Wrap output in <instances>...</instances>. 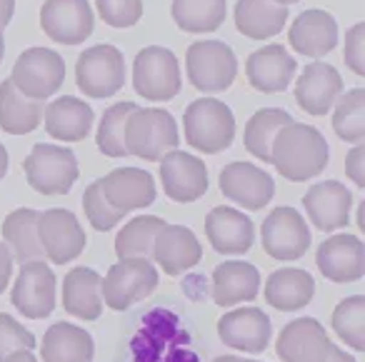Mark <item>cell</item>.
Wrapping results in <instances>:
<instances>
[{
    "instance_id": "obj_1",
    "label": "cell",
    "mask_w": 365,
    "mask_h": 362,
    "mask_svg": "<svg viewBox=\"0 0 365 362\" xmlns=\"http://www.w3.org/2000/svg\"><path fill=\"white\" fill-rule=\"evenodd\" d=\"M328 143L323 133L315 125L305 123H288L280 128L270 148V162L275 165L278 175H283L290 182L313 180L315 175L325 170L328 165Z\"/></svg>"
},
{
    "instance_id": "obj_2",
    "label": "cell",
    "mask_w": 365,
    "mask_h": 362,
    "mask_svg": "<svg viewBox=\"0 0 365 362\" xmlns=\"http://www.w3.org/2000/svg\"><path fill=\"white\" fill-rule=\"evenodd\" d=\"M185 140L205 155H215L233 145L235 140V115L225 103L215 98L193 100L182 113Z\"/></svg>"
},
{
    "instance_id": "obj_3",
    "label": "cell",
    "mask_w": 365,
    "mask_h": 362,
    "mask_svg": "<svg viewBox=\"0 0 365 362\" xmlns=\"http://www.w3.org/2000/svg\"><path fill=\"white\" fill-rule=\"evenodd\" d=\"M178 123L163 108H135L125 125V148L128 155L140 160H160L170 150H178Z\"/></svg>"
},
{
    "instance_id": "obj_4",
    "label": "cell",
    "mask_w": 365,
    "mask_h": 362,
    "mask_svg": "<svg viewBox=\"0 0 365 362\" xmlns=\"http://www.w3.org/2000/svg\"><path fill=\"white\" fill-rule=\"evenodd\" d=\"M23 170L31 187L41 195H68L81 175L76 152L51 143H38L23 160Z\"/></svg>"
},
{
    "instance_id": "obj_5",
    "label": "cell",
    "mask_w": 365,
    "mask_h": 362,
    "mask_svg": "<svg viewBox=\"0 0 365 362\" xmlns=\"http://www.w3.org/2000/svg\"><path fill=\"white\" fill-rule=\"evenodd\" d=\"M158 282V270L148 257H128L120 260L108 270V275L101 282L103 292V305H108L110 310H128L135 302L145 300L155 292Z\"/></svg>"
},
{
    "instance_id": "obj_6",
    "label": "cell",
    "mask_w": 365,
    "mask_h": 362,
    "mask_svg": "<svg viewBox=\"0 0 365 362\" xmlns=\"http://www.w3.org/2000/svg\"><path fill=\"white\" fill-rule=\"evenodd\" d=\"M180 66L173 51L160 46H148L133 63V88L143 100L165 103L180 93Z\"/></svg>"
},
{
    "instance_id": "obj_7",
    "label": "cell",
    "mask_w": 365,
    "mask_h": 362,
    "mask_svg": "<svg viewBox=\"0 0 365 362\" xmlns=\"http://www.w3.org/2000/svg\"><path fill=\"white\" fill-rule=\"evenodd\" d=\"M188 78L203 93H223L238 78V61L228 43L198 41L185 53Z\"/></svg>"
},
{
    "instance_id": "obj_8",
    "label": "cell",
    "mask_w": 365,
    "mask_h": 362,
    "mask_svg": "<svg viewBox=\"0 0 365 362\" xmlns=\"http://www.w3.org/2000/svg\"><path fill=\"white\" fill-rule=\"evenodd\" d=\"M11 81L26 98L48 100L61 90L66 81V63L51 48H28L18 56Z\"/></svg>"
},
{
    "instance_id": "obj_9",
    "label": "cell",
    "mask_w": 365,
    "mask_h": 362,
    "mask_svg": "<svg viewBox=\"0 0 365 362\" xmlns=\"http://www.w3.org/2000/svg\"><path fill=\"white\" fill-rule=\"evenodd\" d=\"M76 81L83 95L96 100L113 98L125 83V58L115 46L86 48L78 58Z\"/></svg>"
},
{
    "instance_id": "obj_10",
    "label": "cell",
    "mask_w": 365,
    "mask_h": 362,
    "mask_svg": "<svg viewBox=\"0 0 365 362\" xmlns=\"http://www.w3.org/2000/svg\"><path fill=\"white\" fill-rule=\"evenodd\" d=\"M58 280L48 262L31 260L23 262L16 282H13L11 302L28 320H46L56 310Z\"/></svg>"
},
{
    "instance_id": "obj_11",
    "label": "cell",
    "mask_w": 365,
    "mask_h": 362,
    "mask_svg": "<svg viewBox=\"0 0 365 362\" xmlns=\"http://www.w3.org/2000/svg\"><path fill=\"white\" fill-rule=\"evenodd\" d=\"M263 250L280 262L303 257L310 250V227L295 207H275L260 227Z\"/></svg>"
},
{
    "instance_id": "obj_12",
    "label": "cell",
    "mask_w": 365,
    "mask_h": 362,
    "mask_svg": "<svg viewBox=\"0 0 365 362\" xmlns=\"http://www.w3.org/2000/svg\"><path fill=\"white\" fill-rule=\"evenodd\" d=\"M93 8L88 0H46L41 8V28L51 41L81 46L93 36Z\"/></svg>"
},
{
    "instance_id": "obj_13",
    "label": "cell",
    "mask_w": 365,
    "mask_h": 362,
    "mask_svg": "<svg viewBox=\"0 0 365 362\" xmlns=\"http://www.w3.org/2000/svg\"><path fill=\"white\" fill-rule=\"evenodd\" d=\"M38 237H41L46 257L56 265L73 262L86 247V232H83L76 212L66 210V207H53V210L41 212Z\"/></svg>"
},
{
    "instance_id": "obj_14",
    "label": "cell",
    "mask_w": 365,
    "mask_h": 362,
    "mask_svg": "<svg viewBox=\"0 0 365 362\" xmlns=\"http://www.w3.org/2000/svg\"><path fill=\"white\" fill-rule=\"evenodd\" d=\"M220 192L245 210H260L275 195V182L263 167L235 160L220 170Z\"/></svg>"
},
{
    "instance_id": "obj_15",
    "label": "cell",
    "mask_w": 365,
    "mask_h": 362,
    "mask_svg": "<svg viewBox=\"0 0 365 362\" xmlns=\"http://www.w3.org/2000/svg\"><path fill=\"white\" fill-rule=\"evenodd\" d=\"M163 190L175 202H195L208 192V167L190 152L170 150L160 157Z\"/></svg>"
},
{
    "instance_id": "obj_16",
    "label": "cell",
    "mask_w": 365,
    "mask_h": 362,
    "mask_svg": "<svg viewBox=\"0 0 365 362\" xmlns=\"http://www.w3.org/2000/svg\"><path fill=\"white\" fill-rule=\"evenodd\" d=\"M218 337L223 345L233 350L260 355L268 350L273 325H270V317L258 307H238L225 312L218 320Z\"/></svg>"
},
{
    "instance_id": "obj_17",
    "label": "cell",
    "mask_w": 365,
    "mask_h": 362,
    "mask_svg": "<svg viewBox=\"0 0 365 362\" xmlns=\"http://www.w3.org/2000/svg\"><path fill=\"white\" fill-rule=\"evenodd\" d=\"M315 262H318L323 277L338 282V285L358 282L365 275V245L360 237L348 235V232L333 235L320 242Z\"/></svg>"
},
{
    "instance_id": "obj_18",
    "label": "cell",
    "mask_w": 365,
    "mask_h": 362,
    "mask_svg": "<svg viewBox=\"0 0 365 362\" xmlns=\"http://www.w3.org/2000/svg\"><path fill=\"white\" fill-rule=\"evenodd\" d=\"M330 347L333 342L315 317H298L288 322L275 342L280 362H323Z\"/></svg>"
},
{
    "instance_id": "obj_19",
    "label": "cell",
    "mask_w": 365,
    "mask_h": 362,
    "mask_svg": "<svg viewBox=\"0 0 365 362\" xmlns=\"http://www.w3.org/2000/svg\"><path fill=\"white\" fill-rule=\"evenodd\" d=\"M101 190L106 200L125 215L153 205L158 197L155 180L143 167H115L106 177H101Z\"/></svg>"
},
{
    "instance_id": "obj_20",
    "label": "cell",
    "mask_w": 365,
    "mask_h": 362,
    "mask_svg": "<svg viewBox=\"0 0 365 362\" xmlns=\"http://www.w3.org/2000/svg\"><path fill=\"white\" fill-rule=\"evenodd\" d=\"M343 93V78L328 63H308L295 83V103L308 115L323 118L333 110Z\"/></svg>"
},
{
    "instance_id": "obj_21",
    "label": "cell",
    "mask_w": 365,
    "mask_h": 362,
    "mask_svg": "<svg viewBox=\"0 0 365 362\" xmlns=\"http://www.w3.org/2000/svg\"><path fill=\"white\" fill-rule=\"evenodd\" d=\"M205 235L220 255H245L255 242V225L245 212L218 205L205 217Z\"/></svg>"
},
{
    "instance_id": "obj_22",
    "label": "cell",
    "mask_w": 365,
    "mask_h": 362,
    "mask_svg": "<svg viewBox=\"0 0 365 362\" xmlns=\"http://www.w3.org/2000/svg\"><path fill=\"white\" fill-rule=\"evenodd\" d=\"M350 205H353V192L338 180L315 182L303 195V207L310 222H315V227L323 232H333L348 225Z\"/></svg>"
},
{
    "instance_id": "obj_23",
    "label": "cell",
    "mask_w": 365,
    "mask_h": 362,
    "mask_svg": "<svg viewBox=\"0 0 365 362\" xmlns=\"http://www.w3.org/2000/svg\"><path fill=\"white\" fill-rule=\"evenodd\" d=\"M295 71H298L295 58L278 43L250 53L245 61L248 83L260 93H285L293 83Z\"/></svg>"
},
{
    "instance_id": "obj_24",
    "label": "cell",
    "mask_w": 365,
    "mask_h": 362,
    "mask_svg": "<svg viewBox=\"0 0 365 362\" xmlns=\"http://www.w3.org/2000/svg\"><path fill=\"white\" fill-rule=\"evenodd\" d=\"M288 43L298 56L318 61L333 53L338 46V23L328 11H318V8L305 11L290 26Z\"/></svg>"
},
{
    "instance_id": "obj_25",
    "label": "cell",
    "mask_w": 365,
    "mask_h": 362,
    "mask_svg": "<svg viewBox=\"0 0 365 362\" xmlns=\"http://www.w3.org/2000/svg\"><path fill=\"white\" fill-rule=\"evenodd\" d=\"M203 257V245L185 225H165L153 245L150 260H155L170 277L195 267Z\"/></svg>"
},
{
    "instance_id": "obj_26",
    "label": "cell",
    "mask_w": 365,
    "mask_h": 362,
    "mask_svg": "<svg viewBox=\"0 0 365 362\" xmlns=\"http://www.w3.org/2000/svg\"><path fill=\"white\" fill-rule=\"evenodd\" d=\"M43 123L51 138L61 143L86 140L96 123V113L86 100L76 95L56 98L48 108H43Z\"/></svg>"
},
{
    "instance_id": "obj_27",
    "label": "cell",
    "mask_w": 365,
    "mask_h": 362,
    "mask_svg": "<svg viewBox=\"0 0 365 362\" xmlns=\"http://www.w3.org/2000/svg\"><path fill=\"white\" fill-rule=\"evenodd\" d=\"M260 290V270L250 262L228 260L220 262L213 270V287L210 295L220 307H233L238 302H250L258 297Z\"/></svg>"
},
{
    "instance_id": "obj_28",
    "label": "cell",
    "mask_w": 365,
    "mask_h": 362,
    "mask_svg": "<svg viewBox=\"0 0 365 362\" xmlns=\"http://www.w3.org/2000/svg\"><path fill=\"white\" fill-rule=\"evenodd\" d=\"M315 297V280L308 270L280 267L265 282V302L280 312H295L310 305Z\"/></svg>"
},
{
    "instance_id": "obj_29",
    "label": "cell",
    "mask_w": 365,
    "mask_h": 362,
    "mask_svg": "<svg viewBox=\"0 0 365 362\" xmlns=\"http://www.w3.org/2000/svg\"><path fill=\"white\" fill-rule=\"evenodd\" d=\"M43 362H93L96 342L91 332L73 322H56L41 340Z\"/></svg>"
},
{
    "instance_id": "obj_30",
    "label": "cell",
    "mask_w": 365,
    "mask_h": 362,
    "mask_svg": "<svg viewBox=\"0 0 365 362\" xmlns=\"http://www.w3.org/2000/svg\"><path fill=\"white\" fill-rule=\"evenodd\" d=\"M288 8L275 0H238L233 21L238 33L250 41H268L275 38L288 23Z\"/></svg>"
},
{
    "instance_id": "obj_31",
    "label": "cell",
    "mask_w": 365,
    "mask_h": 362,
    "mask_svg": "<svg viewBox=\"0 0 365 362\" xmlns=\"http://www.w3.org/2000/svg\"><path fill=\"white\" fill-rule=\"evenodd\" d=\"M103 277L91 267H76L63 280V307L78 320H98L103 312Z\"/></svg>"
},
{
    "instance_id": "obj_32",
    "label": "cell",
    "mask_w": 365,
    "mask_h": 362,
    "mask_svg": "<svg viewBox=\"0 0 365 362\" xmlns=\"http://www.w3.org/2000/svg\"><path fill=\"white\" fill-rule=\"evenodd\" d=\"M43 123V100L26 98L13 81L0 83V128L11 135H28Z\"/></svg>"
},
{
    "instance_id": "obj_33",
    "label": "cell",
    "mask_w": 365,
    "mask_h": 362,
    "mask_svg": "<svg viewBox=\"0 0 365 362\" xmlns=\"http://www.w3.org/2000/svg\"><path fill=\"white\" fill-rule=\"evenodd\" d=\"M38 217L41 212L31 210V207H18L3 222V240L6 247L11 250V255L18 262H31V260H43L46 252H43L41 237H38Z\"/></svg>"
},
{
    "instance_id": "obj_34",
    "label": "cell",
    "mask_w": 365,
    "mask_h": 362,
    "mask_svg": "<svg viewBox=\"0 0 365 362\" xmlns=\"http://www.w3.org/2000/svg\"><path fill=\"white\" fill-rule=\"evenodd\" d=\"M288 123H293V118L283 108H263V110H258L245 123V133H243L245 150L258 157L260 162H270V148H273L275 135Z\"/></svg>"
},
{
    "instance_id": "obj_35",
    "label": "cell",
    "mask_w": 365,
    "mask_h": 362,
    "mask_svg": "<svg viewBox=\"0 0 365 362\" xmlns=\"http://www.w3.org/2000/svg\"><path fill=\"white\" fill-rule=\"evenodd\" d=\"M170 16L185 33H213L225 21V0H173Z\"/></svg>"
},
{
    "instance_id": "obj_36",
    "label": "cell",
    "mask_w": 365,
    "mask_h": 362,
    "mask_svg": "<svg viewBox=\"0 0 365 362\" xmlns=\"http://www.w3.org/2000/svg\"><path fill=\"white\" fill-rule=\"evenodd\" d=\"M165 225L168 222L155 215H140L128 225H123V230L115 237L118 260H128V257H148L150 260L153 245Z\"/></svg>"
},
{
    "instance_id": "obj_37",
    "label": "cell",
    "mask_w": 365,
    "mask_h": 362,
    "mask_svg": "<svg viewBox=\"0 0 365 362\" xmlns=\"http://www.w3.org/2000/svg\"><path fill=\"white\" fill-rule=\"evenodd\" d=\"M138 103H115L110 105L101 118V125H98V150L108 157H128L125 148V125L130 120V115L135 113Z\"/></svg>"
},
{
    "instance_id": "obj_38",
    "label": "cell",
    "mask_w": 365,
    "mask_h": 362,
    "mask_svg": "<svg viewBox=\"0 0 365 362\" xmlns=\"http://www.w3.org/2000/svg\"><path fill=\"white\" fill-rule=\"evenodd\" d=\"M333 130L345 143H363L365 138V90L353 88L338 103L333 113Z\"/></svg>"
},
{
    "instance_id": "obj_39",
    "label": "cell",
    "mask_w": 365,
    "mask_h": 362,
    "mask_svg": "<svg viewBox=\"0 0 365 362\" xmlns=\"http://www.w3.org/2000/svg\"><path fill=\"white\" fill-rule=\"evenodd\" d=\"M333 330L355 352L365 350V297L353 295L338 302L333 310Z\"/></svg>"
},
{
    "instance_id": "obj_40",
    "label": "cell",
    "mask_w": 365,
    "mask_h": 362,
    "mask_svg": "<svg viewBox=\"0 0 365 362\" xmlns=\"http://www.w3.org/2000/svg\"><path fill=\"white\" fill-rule=\"evenodd\" d=\"M83 210H86V217L88 222L93 225V230L98 232H108L118 225V222L125 220V212L115 210L110 202L106 200L101 190V180L91 182L83 192Z\"/></svg>"
},
{
    "instance_id": "obj_41",
    "label": "cell",
    "mask_w": 365,
    "mask_h": 362,
    "mask_svg": "<svg viewBox=\"0 0 365 362\" xmlns=\"http://www.w3.org/2000/svg\"><path fill=\"white\" fill-rule=\"evenodd\" d=\"M96 8L110 28H130L143 18V0H96Z\"/></svg>"
},
{
    "instance_id": "obj_42",
    "label": "cell",
    "mask_w": 365,
    "mask_h": 362,
    "mask_svg": "<svg viewBox=\"0 0 365 362\" xmlns=\"http://www.w3.org/2000/svg\"><path fill=\"white\" fill-rule=\"evenodd\" d=\"M36 347V335L31 330L16 322L8 312H0V362L11 357L13 352L33 350Z\"/></svg>"
},
{
    "instance_id": "obj_43",
    "label": "cell",
    "mask_w": 365,
    "mask_h": 362,
    "mask_svg": "<svg viewBox=\"0 0 365 362\" xmlns=\"http://www.w3.org/2000/svg\"><path fill=\"white\" fill-rule=\"evenodd\" d=\"M363 43H365V26L355 23L345 36V63L355 76H365V56H363Z\"/></svg>"
},
{
    "instance_id": "obj_44",
    "label": "cell",
    "mask_w": 365,
    "mask_h": 362,
    "mask_svg": "<svg viewBox=\"0 0 365 362\" xmlns=\"http://www.w3.org/2000/svg\"><path fill=\"white\" fill-rule=\"evenodd\" d=\"M363 162H365V145H360V143H358V145L348 152V157H345V172H348V177L358 187H365Z\"/></svg>"
},
{
    "instance_id": "obj_45",
    "label": "cell",
    "mask_w": 365,
    "mask_h": 362,
    "mask_svg": "<svg viewBox=\"0 0 365 362\" xmlns=\"http://www.w3.org/2000/svg\"><path fill=\"white\" fill-rule=\"evenodd\" d=\"M11 277H13V255L6 247V242H0V295L6 292Z\"/></svg>"
},
{
    "instance_id": "obj_46",
    "label": "cell",
    "mask_w": 365,
    "mask_h": 362,
    "mask_svg": "<svg viewBox=\"0 0 365 362\" xmlns=\"http://www.w3.org/2000/svg\"><path fill=\"white\" fill-rule=\"evenodd\" d=\"M16 13V0H0V28H6Z\"/></svg>"
},
{
    "instance_id": "obj_47",
    "label": "cell",
    "mask_w": 365,
    "mask_h": 362,
    "mask_svg": "<svg viewBox=\"0 0 365 362\" xmlns=\"http://www.w3.org/2000/svg\"><path fill=\"white\" fill-rule=\"evenodd\" d=\"M323 362H355V357L353 355H348V352H343L338 345H333L330 347V352L325 355V360Z\"/></svg>"
},
{
    "instance_id": "obj_48",
    "label": "cell",
    "mask_w": 365,
    "mask_h": 362,
    "mask_svg": "<svg viewBox=\"0 0 365 362\" xmlns=\"http://www.w3.org/2000/svg\"><path fill=\"white\" fill-rule=\"evenodd\" d=\"M3 362H38L36 355L31 350H21V352H13L11 357H6Z\"/></svg>"
},
{
    "instance_id": "obj_49",
    "label": "cell",
    "mask_w": 365,
    "mask_h": 362,
    "mask_svg": "<svg viewBox=\"0 0 365 362\" xmlns=\"http://www.w3.org/2000/svg\"><path fill=\"white\" fill-rule=\"evenodd\" d=\"M6 172H8V150H6V145L0 143V180L6 177Z\"/></svg>"
},
{
    "instance_id": "obj_50",
    "label": "cell",
    "mask_w": 365,
    "mask_h": 362,
    "mask_svg": "<svg viewBox=\"0 0 365 362\" xmlns=\"http://www.w3.org/2000/svg\"><path fill=\"white\" fill-rule=\"evenodd\" d=\"M3 56H6V38H3V28H0V63H3Z\"/></svg>"
},
{
    "instance_id": "obj_51",
    "label": "cell",
    "mask_w": 365,
    "mask_h": 362,
    "mask_svg": "<svg viewBox=\"0 0 365 362\" xmlns=\"http://www.w3.org/2000/svg\"><path fill=\"white\" fill-rule=\"evenodd\" d=\"M358 225H360V230L365 227V222H363V205L358 207Z\"/></svg>"
},
{
    "instance_id": "obj_52",
    "label": "cell",
    "mask_w": 365,
    "mask_h": 362,
    "mask_svg": "<svg viewBox=\"0 0 365 362\" xmlns=\"http://www.w3.org/2000/svg\"><path fill=\"white\" fill-rule=\"evenodd\" d=\"M213 362H233V355H223V357H215Z\"/></svg>"
},
{
    "instance_id": "obj_53",
    "label": "cell",
    "mask_w": 365,
    "mask_h": 362,
    "mask_svg": "<svg viewBox=\"0 0 365 362\" xmlns=\"http://www.w3.org/2000/svg\"><path fill=\"white\" fill-rule=\"evenodd\" d=\"M275 3H280V6H285V8H288L290 3H298V0H275Z\"/></svg>"
},
{
    "instance_id": "obj_54",
    "label": "cell",
    "mask_w": 365,
    "mask_h": 362,
    "mask_svg": "<svg viewBox=\"0 0 365 362\" xmlns=\"http://www.w3.org/2000/svg\"><path fill=\"white\" fill-rule=\"evenodd\" d=\"M233 362H255V360H243V357H233Z\"/></svg>"
}]
</instances>
